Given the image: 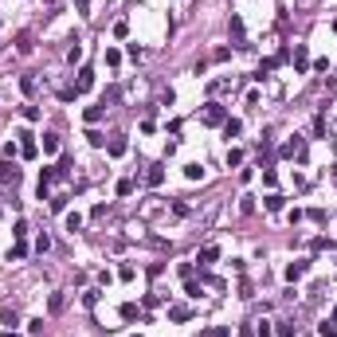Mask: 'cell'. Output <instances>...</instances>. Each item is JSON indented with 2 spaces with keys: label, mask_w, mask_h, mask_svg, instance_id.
I'll use <instances>...</instances> for the list:
<instances>
[{
  "label": "cell",
  "mask_w": 337,
  "mask_h": 337,
  "mask_svg": "<svg viewBox=\"0 0 337 337\" xmlns=\"http://www.w3.org/2000/svg\"><path fill=\"white\" fill-rule=\"evenodd\" d=\"M4 337H16V334H4Z\"/></svg>",
  "instance_id": "cell-53"
},
{
  "label": "cell",
  "mask_w": 337,
  "mask_h": 337,
  "mask_svg": "<svg viewBox=\"0 0 337 337\" xmlns=\"http://www.w3.org/2000/svg\"><path fill=\"white\" fill-rule=\"evenodd\" d=\"M86 141H90L94 149H102V145H106V133H98V129H86Z\"/></svg>",
  "instance_id": "cell-22"
},
{
  "label": "cell",
  "mask_w": 337,
  "mask_h": 337,
  "mask_svg": "<svg viewBox=\"0 0 337 337\" xmlns=\"http://www.w3.org/2000/svg\"><path fill=\"white\" fill-rule=\"evenodd\" d=\"M32 47H36V43H32V32H20V36H16V51H20V55H28Z\"/></svg>",
  "instance_id": "cell-17"
},
{
  "label": "cell",
  "mask_w": 337,
  "mask_h": 337,
  "mask_svg": "<svg viewBox=\"0 0 337 337\" xmlns=\"http://www.w3.org/2000/svg\"><path fill=\"white\" fill-rule=\"evenodd\" d=\"M184 294H188V298H200V282H196V279H184Z\"/></svg>",
  "instance_id": "cell-30"
},
{
  "label": "cell",
  "mask_w": 337,
  "mask_h": 337,
  "mask_svg": "<svg viewBox=\"0 0 337 337\" xmlns=\"http://www.w3.org/2000/svg\"><path fill=\"white\" fill-rule=\"evenodd\" d=\"M188 318H192V310H188V306H180V302H176V306H168V322H188Z\"/></svg>",
  "instance_id": "cell-13"
},
{
  "label": "cell",
  "mask_w": 337,
  "mask_h": 337,
  "mask_svg": "<svg viewBox=\"0 0 337 337\" xmlns=\"http://www.w3.org/2000/svg\"><path fill=\"white\" fill-rule=\"evenodd\" d=\"M24 122H40V106L28 102V106H24Z\"/></svg>",
  "instance_id": "cell-36"
},
{
  "label": "cell",
  "mask_w": 337,
  "mask_h": 337,
  "mask_svg": "<svg viewBox=\"0 0 337 337\" xmlns=\"http://www.w3.org/2000/svg\"><path fill=\"white\" fill-rule=\"evenodd\" d=\"M239 133H243V122H239V118H227L224 122V137H239Z\"/></svg>",
  "instance_id": "cell-19"
},
{
  "label": "cell",
  "mask_w": 337,
  "mask_h": 337,
  "mask_svg": "<svg viewBox=\"0 0 337 337\" xmlns=\"http://www.w3.org/2000/svg\"><path fill=\"white\" fill-rule=\"evenodd\" d=\"M75 12L79 16H90V0H75Z\"/></svg>",
  "instance_id": "cell-46"
},
{
  "label": "cell",
  "mask_w": 337,
  "mask_h": 337,
  "mask_svg": "<svg viewBox=\"0 0 337 337\" xmlns=\"http://www.w3.org/2000/svg\"><path fill=\"white\" fill-rule=\"evenodd\" d=\"M94 86V67H79V79H75V90L79 94H86Z\"/></svg>",
  "instance_id": "cell-5"
},
{
  "label": "cell",
  "mask_w": 337,
  "mask_h": 337,
  "mask_svg": "<svg viewBox=\"0 0 337 337\" xmlns=\"http://www.w3.org/2000/svg\"><path fill=\"white\" fill-rule=\"evenodd\" d=\"M145 184H149V188H161V184H165V165H149L145 168Z\"/></svg>",
  "instance_id": "cell-9"
},
{
  "label": "cell",
  "mask_w": 337,
  "mask_h": 337,
  "mask_svg": "<svg viewBox=\"0 0 337 337\" xmlns=\"http://www.w3.org/2000/svg\"><path fill=\"white\" fill-rule=\"evenodd\" d=\"M255 337H275V326L271 322H255Z\"/></svg>",
  "instance_id": "cell-26"
},
{
  "label": "cell",
  "mask_w": 337,
  "mask_h": 337,
  "mask_svg": "<svg viewBox=\"0 0 337 337\" xmlns=\"http://www.w3.org/2000/svg\"><path fill=\"white\" fill-rule=\"evenodd\" d=\"M239 337H255V326H239Z\"/></svg>",
  "instance_id": "cell-49"
},
{
  "label": "cell",
  "mask_w": 337,
  "mask_h": 337,
  "mask_svg": "<svg viewBox=\"0 0 337 337\" xmlns=\"http://www.w3.org/2000/svg\"><path fill=\"white\" fill-rule=\"evenodd\" d=\"M227 28H231V36H235V40H239V47H243V16H235V12H231Z\"/></svg>",
  "instance_id": "cell-16"
},
{
  "label": "cell",
  "mask_w": 337,
  "mask_h": 337,
  "mask_svg": "<svg viewBox=\"0 0 337 337\" xmlns=\"http://www.w3.org/2000/svg\"><path fill=\"white\" fill-rule=\"evenodd\" d=\"M184 176H188V180H200V176H204V168H200V165H184Z\"/></svg>",
  "instance_id": "cell-37"
},
{
  "label": "cell",
  "mask_w": 337,
  "mask_h": 337,
  "mask_svg": "<svg viewBox=\"0 0 337 337\" xmlns=\"http://www.w3.org/2000/svg\"><path fill=\"white\" fill-rule=\"evenodd\" d=\"M47 247H51V235H47V231H40V235H36V251H40V255H43V251H47Z\"/></svg>",
  "instance_id": "cell-28"
},
{
  "label": "cell",
  "mask_w": 337,
  "mask_h": 337,
  "mask_svg": "<svg viewBox=\"0 0 337 337\" xmlns=\"http://www.w3.org/2000/svg\"><path fill=\"white\" fill-rule=\"evenodd\" d=\"M176 275H180V279H192V275H196V267H192V263H180V267H176Z\"/></svg>",
  "instance_id": "cell-40"
},
{
  "label": "cell",
  "mask_w": 337,
  "mask_h": 337,
  "mask_svg": "<svg viewBox=\"0 0 337 337\" xmlns=\"http://www.w3.org/2000/svg\"><path fill=\"white\" fill-rule=\"evenodd\" d=\"M216 259H220V247H216V243H204V247H200V255H196V263H200V267H212Z\"/></svg>",
  "instance_id": "cell-7"
},
{
  "label": "cell",
  "mask_w": 337,
  "mask_h": 337,
  "mask_svg": "<svg viewBox=\"0 0 337 337\" xmlns=\"http://www.w3.org/2000/svg\"><path fill=\"white\" fill-rule=\"evenodd\" d=\"M318 337H337V322H334V318H330V322H322V326H318Z\"/></svg>",
  "instance_id": "cell-24"
},
{
  "label": "cell",
  "mask_w": 337,
  "mask_h": 337,
  "mask_svg": "<svg viewBox=\"0 0 337 337\" xmlns=\"http://www.w3.org/2000/svg\"><path fill=\"white\" fill-rule=\"evenodd\" d=\"M330 318H334V322H337V306H334V314H330Z\"/></svg>",
  "instance_id": "cell-50"
},
{
  "label": "cell",
  "mask_w": 337,
  "mask_h": 337,
  "mask_svg": "<svg viewBox=\"0 0 337 337\" xmlns=\"http://www.w3.org/2000/svg\"><path fill=\"white\" fill-rule=\"evenodd\" d=\"M28 334H32V337L43 334V318H32V322H28Z\"/></svg>",
  "instance_id": "cell-35"
},
{
  "label": "cell",
  "mask_w": 337,
  "mask_h": 337,
  "mask_svg": "<svg viewBox=\"0 0 337 337\" xmlns=\"http://www.w3.org/2000/svg\"><path fill=\"white\" fill-rule=\"evenodd\" d=\"M208 337H231V326H216V330H212Z\"/></svg>",
  "instance_id": "cell-48"
},
{
  "label": "cell",
  "mask_w": 337,
  "mask_h": 337,
  "mask_svg": "<svg viewBox=\"0 0 337 337\" xmlns=\"http://www.w3.org/2000/svg\"><path fill=\"white\" fill-rule=\"evenodd\" d=\"M310 247H314V251H330V247H334V239H326V235H318V239H314Z\"/></svg>",
  "instance_id": "cell-34"
},
{
  "label": "cell",
  "mask_w": 337,
  "mask_h": 337,
  "mask_svg": "<svg viewBox=\"0 0 337 337\" xmlns=\"http://www.w3.org/2000/svg\"><path fill=\"white\" fill-rule=\"evenodd\" d=\"M224 122H227L224 102H208V106H204V126H224Z\"/></svg>",
  "instance_id": "cell-2"
},
{
  "label": "cell",
  "mask_w": 337,
  "mask_h": 337,
  "mask_svg": "<svg viewBox=\"0 0 337 337\" xmlns=\"http://www.w3.org/2000/svg\"><path fill=\"white\" fill-rule=\"evenodd\" d=\"M114 36H118V40H126V36H129V24H126V20H118V24H114Z\"/></svg>",
  "instance_id": "cell-39"
},
{
  "label": "cell",
  "mask_w": 337,
  "mask_h": 337,
  "mask_svg": "<svg viewBox=\"0 0 337 337\" xmlns=\"http://www.w3.org/2000/svg\"><path fill=\"white\" fill-rule=\"evenodd\" d=\"M67 231H71V235L83 231V216H79V212H67Z\"/></svg>",
  "instance_id": "cell-20"
},
{
  "label": "cell",
  "mask_w": 337,
  "mask_h": 337,
  "mask_svg": "<svg viewBox=\"0 0 337 337\" xmlns=\"http://www.w3.org/2000/svg\"><path fill=\"white\" fill-rule=\"evenodd\" d=\"M279 337H294V322H279V330H275Z\"/></svg>",
  "instance_id": "cell-38"
},
{
  "label": "cell",
  "mask_w": 337,
  "mask_h": 337,
  "mask_svg": "<svg viewBox=\"0 0 337 337\" xmlns=\"http://www.w3.org/2000/svg\"><path fill=\"white\" fill-rule=\"evenodd\" d=\"M334 32H337V20H334Z\"/></svg>",
  "instance_id": "cell-52"
},
{
  "label": "cell",
  "mask_w": 337,
  "mask_h": 337,
  "mask_svg": "<svg viewBox=\"0 0 337 337\" xmlns=\"http://www.w3.org/2000/svg\"><path fill=\"white\" fill-rule=\"evenodd\" d=\"M43 153H59V133H43Z\"/></svg>",
  "instance_id": "cell-21"
},
{
  "label": "cell",
  "mask_w": 337,
  "mask_h": 337,
  "mask_svg": "<svg viewBox=\"0 0 337 337\" xmlns=\"http://www.w3.org/2000/svg\"><path fill=\"white\" fill-rule=\"evenodd\" d=\"M239 212H243V216H255V200L243 196V200H239Z\"/></svg>",
  "instance_id": "cell-33"
},
{
  "label": "cell",
  "mask_w": 337,
  "mask_h": 337,
  "mask_svg": "<svg viewBox=\"0 0 337 337\" xmlns=\"http://www.w3.org/2000/svg\"><path fill=\"white\" fill-rule=\"evenodd\" d=\"M67 59H71V63H79V59H83V43H79V40H75V47L67 51Z\"/></svg>",
  "instance_id": "cell-43"
},
{
  "label": "cell",
  "mask_w": 337,
  "mask_h": 337,
  "mask_svg": "<svg viewBox=\"0 0 337 337\" xmlns=\"http://www.w3.org/2000/svg\"><path fill=\"white\" fill-rule=\"evenodd\" d=\"M263 208H267V212H282V208H286V196H279V192L263 196Z\"/></svg>",
  "instance_id": "cell-12"
},
{
  "label": "cell",
  "mask_w": 337,
  "mask_h": 337,
  "mask_svg": "<svg viewBox=\"0 0 337 337\" xmlns=\"http://www.w3.org/2000/svg\"><path fill=\"white\" fill-rule=\"evenodd\" d=\"M290 63H294V71H298V75H306V71H310V51H306V43H298V47L290 51Z\"/></svg>",
  "instance_id": "cell-4"
},
{
  "label": "cell",
  "mask_w": 337,
  "mask_h": 337,
  "mask_svg": "<svg viewBox=\"0 0 337 337\" xmlns=\"http://www.w3.org/2000/svg\"><path fill=\"white\" fill-rule=\"evenodd\" d=\"M20 90H24L28 98H32V94L40 90V79H36V75H24V79H20Z\"/></svg>",
  "instance_id": "cell-18"
},
{
  "label": "cell",
  "mask_w": 337,
  "mask_h": 337,
  "mask_svg": "<svg viewBox=\"0 0 337 337\" xmlns=\"http://www.w3.org/2000/svg\"><path fill=\"white\" fill-rule=\"evenodd\" d=\"M106 63H110V67H118V63H122V51H118V47H110V51H106Z\"/></svg>",
  "instance_id": "cell-47"
},
{
  "label": "cell",
  "mask_w": 337,
  "mask_h": 337,
  "mask_svg": "<svg viewBox=\"0 0 337 337\" xmlns=\"http://www.w3.org/2000/svg\"><path fill=\"white\" fill-rule=\"evenodd\" d=\"M161 302H165L161 294H145V310H153V306H161Z\"/></svg>",
  "instance_id": "cell-45"
},
{
  "label": "cell",
  "mask_w": 337,
  "mask_h": 337,
  "mask_svg": "<svg viewBox=\"0 0 337 337\" xmlns=\"http://www.w3.org/2000/svg\"><path fill=\"white\" fill-rule=\"evenodd\" d=\"M133 275H137V271H133L129 263H122V267H118V279H122V282H133Z\"/></svg>",
  "instance_id": "cell-29"
},
{
  "label": "cell",
  "mask_w": 337,
  "mask_h": 337,
  "mask_svg": "<svg viewBox=\"0 0 337 337\" xmlns=\"http://www.w3.org/2000/svg\"><path fill=\"white\" fill-rule=\"evenodd\" d=\"M75 94H79L75 86H63V90H59V98H63V102H75Z\"/></svg>",
  "instance_id": "cell-44"
},
{
  "label": "cell",
  "mask_w": 337,
  "mask_h": 337,
  "mask_svg": "<svg viewBox=\"0 0 337 337\" xmlns=\"http://www.w3.org/2000/svg\"><path fill=\"white\" fill-rule=\"evenodd\" d=\"M212 59H216V63H227V59H231V47H216V51H212Z\"/></svg>",
  "instance_id": "cell-41"
},
{
  "label": "cell",
  "mask_w": 337,
  "mask_h": 337,
  "mask_svg": "<svg viewBox=\"0 0 337 337\" xmlns=\"http://www.w3.org/2000/svg\"><path fill=\"white\" fill-rule=\"evenodd\" d=\"M129 192H133V180L122 176V180H118V196H129Z\"/></svg>",
  "instance_id": "cell-32"
},
{
  "label": "cell",
  "mask_w": 337,
  "mask_h": 337,
  "mask_svg": "<svg viewBox=\"0 0 337 337\" xmlns=\"http://www.w3.org/2000/svg\"><path fill=\"white\" fill-rule=\"evenodd\" d=\"M306 271H310V263H290V267H286V282H298Z\"/></svg>",
  "instance_id": "cell-14"
},
{
  "label": "cell",
  "mask_w": 337,
  "mask_h": 337,
  "mask_svg": "<svg viewBox=\"0 0 337 337\" xmlns=\"http://www.w3.org/2000/svg\"><path fill=\"white\" fill-rule=\"evenodd\" d=\"M0 322H4V326H20V310H16V302H0Z\"/></svg>",
  "instance_id": "cell-8"
},
{
  "label": "cell",
  "mask_w": 337,
  "mask_h": 337,
  "mask_svg": "<svg viewBox=\"0 0 337 337\" xmlns=\"http://www.w3.org/2000/svg\"><path fill=\"white\" fill-rule=\"evenodd\" d=\"M16 153H20V141H16V145H12V141H8V145H4V149H0V157H4V161H16Z\"/></svg>",
  "instance_id": "cell-27"
},
{
  "label": "cell",
  "mask_w": 337,
  "mask_h": 337,
  "mask_svg": "<svg viewBox=\"0 0 337 337\" xmlns=\"http://www.w3.org/2000/svg\"><path fill=\"white\" fill-rule=\"evenodd\" d=\"M83 118H86V126H98V122L106 118V106H86V114H83Z\"/></svg>",
  "instance_id": "cell-15"
},
{
  "label": "cell",
  "mask_w": 337,
  "mask_h": 337,
  "mask_svg": "<svg viewBox=\"0 0 337 337\" xmlns=\"http://www.w3.org/2000/svg\"><path fill=\"white\" fill-rule=\"evenodd\" d=\"M24 255H28V243H24V239H16V243H12V251H8V259H24Z\"/></svg>",
  "instance_id": "cell-23"
},
{
  "label": "cell",
  "mask_w": 337,
  "mask_h": 337,
  "mask_svg": "<svg viewBox=\"0 0 337 337\" xmlns=\"http://www.w3.org/2000/svg\"><path fill=\"white\" fill-rule=\"evenodd\" d=\"M12 235H16V239H28V224H24V220H16V227H12Z\"/></svg>",
  "instance_id": "cell-42"
},
{
  "label": "cell",
  "mask_w": 337,
  "mask_h": 337,
  "mask_svg": "<svg viewBox=\"0 0 337 337\" xmlns=\"http://www.w3.org/2000/svg\"><path fill=\"white\" fill-rule=\"evenodd\" d=\"M118 314H122V322H149V318L141 314V306H137V302H122V310H118Z\"/></svg>",
  "instance_id": "cell-6"
},
{
  "label": "cell",
  "mask_w": 337,
  "mask_h": 337,
  "mask_svg": "<svg viewBox=\"0 0 337 337\" xmlns=\"http://www.w3.org/2000/svg\"><path fill=\"white\" fill-rule=\"evenodd\" d=\"M235 165H243V149L231 145V149H227V168H235Z\"/></svg>",
  "instance_id": "cell-25"
},
{
  "label": "cell",
  "mask_w": 337,
  "mask_h": 337,
  "mask_svg": "<svg viewBox=\"0 0 337 337\" xmlns=\"http://www.w3.org/2000/svg\"><path fill=\"white\" fill-rule=\"evenodd\" d=\"M63 306H67V298H63V294H51V302H47V310H51V314H59Z\"/></svg>",
  "instance_id": "cell-31"
},
{
  "label": "cell",
  "mask_w": 337,
  "mask_h": 337,
  "mask_svg": "<svg viewBox=\"0 0 337 337\" xmlns=\"http://www.w3.org/2000/svg\"><path fill=\"white\" fill-rule=\"evenodd\" d=\"M16 137H20V157H28V161H36V157H40V145H36V133H32V129H20Z\"/></svg>",
  "instance_id": "cell-1"
},
{
  "label": "cell",
  "mask_w": 337,
  "mask_h": 337,
  "mask_svg": "<svg viewBox=\"0 0 337 337\" xmlns=\"http://www.w3.org/2000/svg\"><path fill=\"white\" fill-rule=\"evenodd\" d=\"M279 153H282V157H298V161H302V157H306V137H302V133H294Z\"/></svg>",
  "instance_id": "cell-3"
},
{
  "label": "cell",
  "mask_w": 337,
  "mask_h": 337,
  "mask_svg": "<svg viewBox=\"0 0 337 337\" xmlns=\"http://www.w3.org/2000/svg\"><path fill=\"white\" fill-rule=\"evenodd\" d=\"M298 4H310V0H298Z\"/></svg>",
  "instance_id": "cell-51"
},
{
  "label": "cell",
  "mask_w": 337,
  "mask_h": 337,
  "mask_svg": "<svg viewBox=\"0 0 337 337\" xmlns=\"http://www.w3.org/2000/svg\"><path fill=\"white\" fill-rule=\"evenodd\" d=\"M0 180H4V184H20V168H16V161H4V165H0Z\"/></svg>",
  "instance_id": "cell-11"
},
{
  "label": "cell",
  "mask_w": 337,
  "mask_h": 337,
  "mask_svg": "<svg viewBox=\"0 0 337 337\" xmlns=\"http://www.w3.org/2000/svg\"><path fill=\"white\" fill-rule=\"evenodd\" d=\"M126 149H129V141H126L122 133H114L110 141H106V153H110V157H126Z\"/></svg>",
  "instance_id": "cell-10"
}]
</instances>
